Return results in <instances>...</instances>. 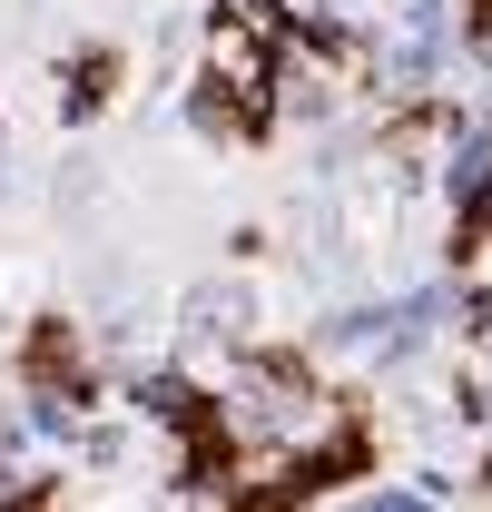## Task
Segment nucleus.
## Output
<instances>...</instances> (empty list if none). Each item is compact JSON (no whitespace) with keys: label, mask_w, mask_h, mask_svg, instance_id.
I'll return each instance as SVG.
<instances>
[{"label":"nucleus","mask_w":492,"mask_h":512,"mask_svg":"<svg viewBox=\"0 0 492 512\" xmlns=\"http://www.w3.org/2000/svg\"><path fill=\"white\" fill-rule=\"evenodd\" d=\"M365 512H424V503H365Z\"/></svg>","instance_id":"1"}]
</instances>
